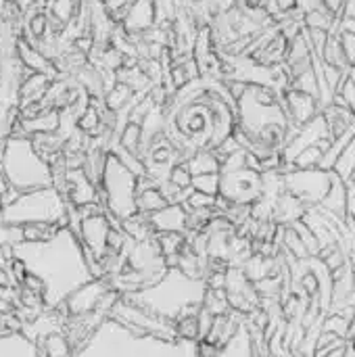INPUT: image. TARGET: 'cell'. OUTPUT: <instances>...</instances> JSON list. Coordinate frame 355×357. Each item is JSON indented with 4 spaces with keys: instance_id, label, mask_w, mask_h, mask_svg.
Wrapping results in <instances>:
<instances>
[{
    "instance_id": "6da1fadb",
    "label": "cell",
    "mask_w": 355,
    "mask_h": 357,
    "mask_svg": "<svg viewBox=\"0 0 355 357\" xmlns=\"http://www.w3.org/2000/svg\"><path fill=\"white\" fill-rule=\"evenodd\" d=\"M0 167L8 184L23 192L50 188L52 169L44 161V155L36 149L33 140L27 136H8L2 144Z\"/></svg>"
},
{
    "instance_id": "7a4b0ae2",
    "label": "cell",
    "mask_w": 355,
    "mask_h": 357,
    "mask_svg": "<svg viewBox=\"0 0 355 357\" xmlns=\"http://www.w3.org/2000/svg\"><path fill=\"white\" fill-rule=\"evenodd\" d=\"M138 180L140 176H136L115 153L107 155L100 188L105 207L121 224L138 215Z\"/></svg>"
},
{
    "instance_id": "3957f363",
    "label": "cell",
    "mask_w": 355,
    "mask_h": 357,
    "mask_svg": "<svg viewBox=\"0 0 355 357\" xmlns=\"http://www.w3.org/2000/svg\"><path fill=\"white\" fill-rule=\"evenodd\" d=\"M282 182L285 190L295 197L305 209H316L322 207L324 201L328 199L333 184H335V174L333 169L324 167H308V169H287L282 172Z\"/></svg>"
},
{
    "instance_id": "277c9868",
    "label": "cell",
    "mask_w": 355,
    "mask_h": 357,
    "mask_svg": "<svg viewBox=\"0 0 355 357\" xmlns=\"http://www.w3.org/2000/svg\"><path fill=\"white\" fill-rule=\"evenodd\" d=\"M15 54L19 59V63L31 71V73H46L50 77H54V63L40 50L38 44H33L27 38H17V46H15Z\"/></svg>"
},
{
    "instance_id": "5b68a950",
    "label": "cell",
    "mask_w": 355,
    "mask_h": 357,
    "mask_svg": "<svg viewBox=\"0 0 355 357\" xmlns=\"http://www.w3.org/2000/svg\"><path fill=\"white\" fill-rule=\"evenodd\" d=\"M157 234H188V211L184 205H169L153 215H146Z\"/></svg>"
},
{
    "instance_id": "8992f818",
    "label": "cell",
    "mask_w": 355,
    "mask_h": 357,
    "mask_svg": "<svg viewBox=\"0 0 355 357\" xmlns=\"http://www.w3.org/2000/svg\"><path fill=\"white\" fill-rule=\"evenodd\" d=\"M10 2H15L19 8H31V6H36V4H40L42 0H10Z\"/></svg>"
},
{
    "instance_id": "52a82bcc",
    "label": "cell",
    "mask_w": 355,
    "mask_h": 357,
    "mask_svg": "<svg viewBox=\"0 0 355 357\" xmlns=\"http://www.w3.org/2000/svg\"><path fill=\"white\" fill-rule=\"evenodd\" d=\"M349 272H352V280H354V299H355V251L349 255Z\"/></svg>"
}]
</instances>
